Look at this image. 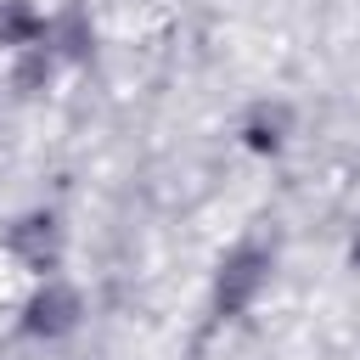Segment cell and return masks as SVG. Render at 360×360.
Instances as JSON below:
<instances>
[{"mask_svg":"<svg viewBox=\"0 0 360 360\" xmlns=\"http://www.w3.org/2000/svg\"><path fill=\"white\" fill-rule=\"evenodd\" d=\"M264 264H270V259H264V253H253V248L231 253V264H219V270H225V276H219V292L231 287L236 298H248V292H253V287L264 281Z\"/></svg>","mask_w":360,"mask_h":360,"instance_id":"obj_1","label":"cell"},{"mask_svg":"<svg viewBox=\"0 0 360 360\" xmlns=\"http://www.w3.org/2000/svg\"><path fill=\"white\" fill-rule=\"evenodd\" d=\"M354 259H360V248H354Z\"/></svg>","mask_w":360,"mask_h":360,"instance_id":"obj_3","label":"cell"},{"mask_svg":"<svg viewBox=\"0 0 360 360\" xmlns=\"http://www.w3.org/2000/svg\"><path fill=\"white\" fill-rule=\"evenodd\" d=\"M28 326H34V332H68V326H73V298H68L62 287H51V298L39 292V298L28 304Z\"/></svg>","mask_w":360,"mask_h":360,"instance_id":"obj_2","label":"cell"}]
</instances>
